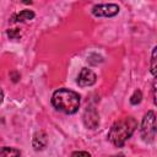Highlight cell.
Returning <instances> with one entry per match:
<instances>
[{
    "mask_svg": "<svg viewBox=\"0 0 157 157\" xmlns=\"http://www.w3.org/2000/svg\"><path fill=\"white\" fill-rule=\"evenodd\" d=\"M136 128H137V121L132 117H126L121 120L115 121L112 125L108 132V139L117 147H123L125 141L132 135Z\"/></svg>",
    "mask_w": 157,
    "mask_h": 157,
    "instance_id": "cell-1",
    "label": "cell"
},
{
    "mask_svg": "<svg viewBox=\"0 0 157 157\" xmlns=\"http://www.w3.org/2000/svg\"><path fill=\"white\" fill-rule=\"evenodd\" d=\"M52 103L58 110L65 114H74L78 110L80 96L71 90L60 88L53 93Z\"/></svg>",
    "mask_w": 157,
    "mask_h": 157,
    "instance_id": "cell-2",
    "label": "cell"
},
{
    "mask_svg": "<svg viewBox=\"0 0 157 157\" xmlns=\"http://www.w3.org/2000/svg\"><path fill=\"white\" fill-rule=\"evenodd\" d=\"M156 136V115L153 110L145 114L141 124V137L145 142H152Z\"/></svg>",
    "mask_w": 157,
    "mask_h": 157,
    "instance_id": "cell-3",
    "label": "cell"
},
{
    "mask_svg": "<svg viewBox=\"0 0 157 157\" xmlns=\"http://www.w3.org/2000/svg\"><path fill=\"white\" fill-rule=\"evenodd\" d=\"M119 12V6L115 4L96 5L92 9V13L97 17H113Z\"/></svg>",
    "mask_w": 157,
    "mask_h": 157,
    "instance_id": "cell-4",
    "label": "cell"
},
{
    "mask_svg": "<svg viewBox=\"0 0 157 157\" xmlns=\"http://www.w3.org/2000/svg\"><path fill=\"white\" fill-rule=\"evenodd\" d=\"M97 80V76L96 74L87 69V67H83L80 74H78V77H77V83L80 87H88V86H92Z\"/></svg>",
    "mask_w": 157,
    "mask_h": 157,
    "instance_id": "cell-5",
    "label": "cell"
},
{
    "mask_svg": "<svg viewBox=\"0 0 157 157\" xmlns=\"http://www.w3.org/2000/svg\"><path fill=\"white\" fill-rule=\"evenodd\" d=\"M83 123L88 129H94L99 124V117L94 107H87L83 113Z\"/></svg>",
    "mask_w": 157,
    "mask_h": 157,
    "instance_id": "cell-6",
    "label": "cell"
},
{
    "mask_svg": "<svg viewBox=\"0 0 157 157\" xmlns=\"http://www.w3.org/2000/svg\"><path fill=\"white\" fill-rule=\"evenodd\" d=\"M48 144V139H47V134L44 131H38L34 134L33 140H32V145L34 147L36 151H40L43 150Z\"/></svg>",
    "mask_w": 157,
    "mask_h": 157,
    "instance_id": "cell-7",
    "label": "cell"
},
{
    "mask_svg": "<svg viewBox=\"0 0 157 157\" xmlns=\"http://www.w3.org/2000/svg\"><path fill=\"white\" fill-rule=\"evenodd\" d=\"M34 17V12L31 11V10H23L21 11L20 13H17L15 16V21L16 22H25V21H28V20H32Z\"/></svg>",
    "mask_w": 157,
    "mask_h": 157,
    "instance_id": "cell-8",
    "label": "cell"
},
{
    "mask_svg": "<svg viewBox=\"0 0 157 157\" xmlns=\"http://www.w3.org/2000/svg\"><path fill=\"white\" fill-rule=\"evenodd\" d=\"M0 153H1L2 156H20V155H21V152H20L18 150L10 148V147H4V148L0 151Z\"/></svg>",
    "mask_w": 157,
    "mask_h": 157,
    "instance_id": "cell-9",
    "label": "cell"
},
{
    "mask_svg": "<svg viewBox=\"0 0 157 157\" xmlns=\"http://www.w3.org/2000/svg\"><path fill=\"white\" fill-rule=\"evenodd\" d=\"M141 99H142V93H141V91H135L134 94H132L131 98H130V103H131V104H139V103L141 102Z\"/></svg>",
    "mask_w": 157,
    "mask_h": 157,
    "instance_id": "cell-10",
    "label": "cell"
},
{
    "mask_svg": "<svg viewBox=\"0 0 157 157\" xmlns=\"http://www.w3.org/2000/svg\"><path fill=\"white\" fill-rule=\"evenodd\" d=\"M156 47L152 50V56H151V74L155 76L156 75Z\"/></svg>",
    "mask_w": 157,
    "mask_h": 157,
    "instance_id": "cell-11",
    "label": "cell"
},
{
    "mask_svg": "<svg viewBox=\"0 0 157 157\" xmlns=\"http://www.w3.org/2000/svg\"><path fill=\"white\" fill-rule=\"evenodd\" d=\"M7 36L10 38H13V39H17L20 37V32L17 29H9L7 31Z\"/></svg>",
    "mask_w": 157,
    "mask_h": 157,
    "instance_id": "cell-12",
    "label": "cell"
},
{
    "mask_svg": "<svg viewBox=\"0 0 157 157\" xmlns=\"http://www.w3.org/2000/svg\"><path fill=\"white\" fill-rule=\"evenodd\" d=\"M72 156H90V153L85 152V151H76L72 153Z\"/></svg>",
    "mask_w": 157,
    "mask_h": 157,
    "instance_id": "cell-13",
    "label": "cell"
},
{
    "mask_svg": "<svg viewBox=\"0 0 157 157\" xmlns=\"http://www.w3.org/2000/svg\"><path fill=\"white\" fill-rule=\"evenodd\" d=\"M155 91H156V82H153V93H155ZM155 97H156V96L153 94V102L156 103V98H155Z\"/></svg>",
    "mask_w": 157,
    "mask_h": 157,
    "instance_id": "cell-14",
    "label": "cell"
},
{
    "mask_svg": "<svg viewBox=\"0 0 157 157\" xmlns=\"http://www.w3.org/2000/svg\"><path fill=\"white\" fill-rule=\"evenodd\" d=\"M23 2H25V4H31L32 0H23Z\"/></svg>",
    "mask_w": 157,
    "mask_h": 157,
    "instance_id": "cell-15",
    "label": "cell"
}]
</instances>
